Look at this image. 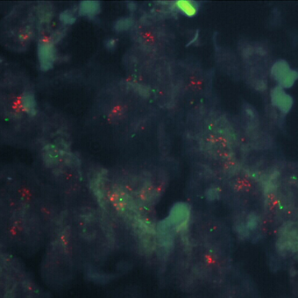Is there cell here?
<instances>
[{"instance_id": "1", "label": "cell", "mask_w": 298, "mask_h": 298, "mask_svg": "<svg viewBox=\"0 0 298 298\" xmlns=\"http://www.w3.org/2000/svg\"><path fill=\"white\" fill-rule=\"evenodd\" d=\"M273 74L281 83L292 84L297 78L296 72L290 69L288 65L283 61L278 62L273 67Z\"/></svg>"}, {"instance_id": "2", "label": "cell", "mask_w": 298, "mask_h": 298, "mask_svg": "<svg viewBox=\"0 0 298 298\" xmlns=\"http://www.w3.org/2000/svg\"><path fill=\"white\" fill-rule=\"evenodd\" d=\"M39 59L41 66L44 70L49 69L52 66L54 59L53 47L49 44H44L39 49Z\"/></svg>"}, {"instance_id": "3", "label": "cell", "mask_w": 298, "mask_h": 298, "mask_svg": "<svg viewBox=\"0 0 298 298\" xmlns=\"http://www.w3.org/2000/svg\"><path fill=\"white\" fill-rule=\"evenodd\" d=\"M177 9L188 17H193L197 14L198 6L197 2L187 0H179L175 3Z\"/></svg>"}, {"instance_id": "4", "label": "cell", "mask_w": 298, "mask_h": 298, "mask_svg": "<svg viewBox=\"0 0 298 298\" xmlns=\"http://www.w3.org/2000/svg\"><path fill=\"white\" fill-rule=\"evenodd\" d=\"M99 7L96 2H83L81 6V12L83 15H93L98 11Z\"/></svg>"}, {"instance_id": "5", "label": "cell", "mask_w": 298, "mask_h": 298, "mask_svg": "<svg viewBox=\"0 0 298 298\" xmlns=\"http://www.w3.org/2000/svg\"><path fill=\"white\" fill-rule=\"evenodd\" d=\"M62 17L63 20L65 21V22H66L67 23L73 22V20H74V19H73V17H71V16L70 15H64V16H62Z\"/></svg>"}]
</instances>
